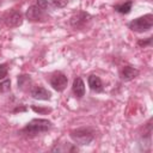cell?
<instances>
[{"mask_svg":"<svg viewBox=\"0 0 153 153\" xmlns=\"http://www.w3.org/2000/svg\"><path fill=\"white\" fill-rule=\"evenodd\" d=\"M51 127H53L51 121L47 118H33L22 129V134L31 139L47 133L48 130L51 129Z\"/></svg>","mask_w":153,"mask_h":153,"instance_id":"cell-1","label":"cell"},{"mask_svg":"<svg viewBox=\"0 0 153 153\" xmlns=\"http://www.w3.org/2000/svg\"><path fill=\"white\" fill-rule=\"evenodd\" d=\"M69 136L75 143H78L80 146H87L94 140L96 134H94V130L92 128L82 127V128H78V129L71 130L69 131Z\"/></svg>","mask_w":153,"mask_h":153,"instance_id":"cell-2","label":"cell"},{"mask_svg":"<svg viewBox=\"0 0 153 153\" xmlns=\"http://www.w3.org/2000/svg\"><path fill=\"white\" fill-rule=\"evenodd\" d=\"M152 26H153V14L152 13H147L145 16L137 17L128 23V27L131 31L137 32V33L147 32L152 29Z\"/></svg>","mask_w":153,"mask_h":153,"instance_id":"cell-3","label":"cell"},{"mask_svg":"<svg viewBox=\"0 0 153 153\" xmlns=\"http://www.w3.org/2000/svg\"><path fill=\"white\" fill-rule=\"evenodd\" d=\"M92 20V16L85 11H79L76 13H74L71 19H69V24L73 29H85L87 27V25L91 23Z\"/></svg>","mask_w":153,"mask_h":153,"instance_id":"cell-4","label":"cell"},{"mask_svg":"<svg viewBox=\"0 0 153 153\" xmlns=\"http://www.w3.org/2000/svg\"><path fill=\"white\" fill-rule=\"evenodd\" d=\"M25 16H26V19L29 22H32V23H38V22L42 23V22L48 20V16H47L45 11L42 10L41 7H38L37 5H31L27 8Z\"/></svg>","mask_w":153,"mask_h":153,"instance_id":"cell-5","label":"cell"},{"mask_svg":"<svg viewBox=\"0 0 153 153\" xmlns=\"http://www.w3.org/2000/svg\"><path fill=\"white\" fill-rule=\"evenodd\" d=\"M49 82H50V86L57 91V92H62L66 87H67V84H68V78L66 74H63L62 72L57 71V72H54L49 79Z\"/></svg>","mask_w":153,"mask_h":153,"instance_id":"cell-6","label":"cell"},{"mask_svg":"<svg viewBox=\"0 0 153 153\" xmlns=\"http://www.w3.org/2000/svg\"><path fill=\"white\" fill-rule=\"evenodd\" d=\"M4 23L8 27H18L23 24V14L18 10H11L4 14Z\"/></svg>","mask_w":153,"mask_h":153,"instance_id":"cell-7","label":"cell"},{"mask_svg":"<svg viewBox=\"0 0 153 153\" xmlns=\"http://www.w3.org/2000/svg\"><path fill=\"white\" fill-rule=\"evenodd\" d=\"M30 96L33 99H37V100H49L51 98L50 91H48L45 87H43L41 85L32 86L30 88Z\"/></svg>","mask_w":153,"mask_h":153,"instance_id":"cell-8","label":"cell"},{"mask_svg":"<svg viewBox=\"0 0 153 153\" xmlns=\"http://www.w3.org/2000/svg\"><path fill=\"white\" fill-rule=\"evenodd\" d=\"M139 69L131 67V66H124L120 69V78L123 81H130L133 79H135L139 75Z\"/></svg>","mask_w":153,"mask_h":153,"instance_id":"cell-9","label":"cell"},{"mask_svg":"<svg viewBox=\"0 0 153 153\" xmlns=\"http://www.w3.org/2000/svg\"><path fill=\"white\" fill-rule=\"evenodd\" d=\"M72 91H73V93L76 98H82L85 96V84H84V81L80 76H76L73 80Z\"/></svg>","mask_w":153,"mask_h":153,"instance_id":"cell-10","label":"cell"},{"mask_svg":"<svg viewBox=\"0 0 153 153\" xmlns=\"http://www.w3.org/2000/svg\"><path fill=\"white\" fill-rule=\"evenodd\" d=\"M88 86L93 92H102L103 91V82L98 75L91 74L88 76Z\"/></svg>","mask_w":153,"mask_h":153,"instance_id":"cell-11","label":"cell"},{"mask_svg":"<svg viewBox=\"0 0 153 153\" xmlns=\"http://www.w3.org/2000/svg\"><path fill=\"white\" fill-rule=\"evenodd\" d=\"M17 82H18V88H20V90H26V88H31V78H30V75H27V74H22V75H19L18 76V80H17Z\"/></svg>","mask_w":153,"mask_h":153,"instance_id":"cell-12","label":"cell"},{"mask_svg":"<svg viewBox=\"0 0 153 153\" xmlns=\"http://www.w3.org/2000/svg\"><path fill=\"white\" fill-rule=\"evenodd\" d=\"M131 6H133V1L131 0H128L127 2L124 4H121V5H116L114 8L116 12L121 13V14H128L131 10Z\"/></svg>","mask_w":153,"mask_h":153,"instance_id":"cell-13","label":"cell"},{"mask_svg":"<svg viewBox=\"0 0 153 153\" xmlns=\"http://www.w3.org/2000/svg\"><path fill=\"white\" fill-rule=\"evenodd\" d=\"M11 90V80L10 79H5L4 81L0 82V92L1 93H6Z\"/></svg>","mask_w":153,"mask_h":153,"instance_id":"cell-14","label":"cell"},{"mask_svg":"<svg viewBox=\"0 0 153 153\" xmlns=\"http://www.w3.org/2000/svg\"><path fill=\"white\" fill-rule=\"evenodd\" d=\"M7 73H8V67L6 63H1L0 65V80L5 79L7 76Z\"/></svg>","mask_w":153,"mask_h":153,"instance_id":"cell-15","label":"cell"},{"mask_svg":"<svg viewBox=\"0 0 153 153\" xmlns=\"http://www.w3.org/2000/svg\"><path fill=\"white\" fill-rule=\"evenodd\" d=\"M36 5L38 7H41L42 10H44V11H47L49 8V6H50L48 0H36Z\"/></svg>","mask_w":153,"mask_h":153,"instance_id":"cell-16","label":"cell"},{"mask_svg":"<svg viewBox=\"0 0 153 153\" xmlns=\"http://www.w3.org/2000/svg\"><path fill=\"white\" fill-rule=\"evenodd\" d=\"M51 2H53V5H54L55 7L62 8V7H65V6L68 4V0H51Z\"/></svg>","mask_w":153,"mask_h":153,"instance_id":"cell-17","label":"cell"},{"mask_svg":"<svg viewBox=\"0 0 153 153\" xmlns=\"http://www.w3.org/2000/svg\"><path fill=\"white\" fill-rule=\"evenodd\" d=\"M151 44H152V37H148V38L145 39V41L141 39V41L137 42V45H139V47H143V48H145L146 45H151Z\"/></svg>","mask_w":153,"mask_h":153,"instance_id":"cell-18","label":"cell"},{"mask_svg":"<svg viewBox=\"0 0 153 153\" xmlns=\"http://www.w3.org/2000/svg\"><path fill=\"white\" fill-rule=\"evenodd\" d=\"M32 110L36 112H49L50 111V109H42V108H36V106H32Z\"/></svg>","mask_w":153,"mask_h":153,"instance_id":"cell-19","label":"cell"}]
</instances>
